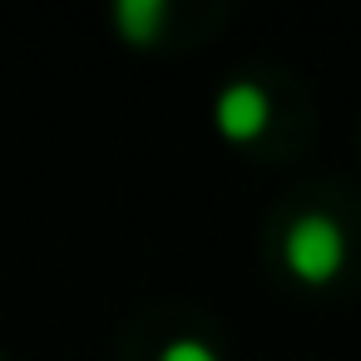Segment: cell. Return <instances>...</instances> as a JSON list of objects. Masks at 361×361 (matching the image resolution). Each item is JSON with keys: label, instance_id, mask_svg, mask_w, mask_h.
Instances as JSON below:
<instances>
[{"label": "cell", "instance_id": "3", "mask_svg": "<svg viewBox=\"0 0 361 361\" xmlns=\"http://www.w3.org/2000/svg\"><path fill=\"white\" fill-rule=\"evenodd\" d=\"M114 20H119V30H124L134 45H149L154 30L169 20V6H164V0H119V6H114Z\"/></svg>", "mask_w": 361, "mask_h": 361}, {"label": "cell", "instance_id": "4", "mask_svg": "<svg viewBox=\"0 0 361 361\" xmlns=\"http://www.w3.org/2000/svg\"><path fill=\"white\" fill-rule=\"evenodd\" d=\"M159 361H218V351H213L208 341H198V336H178V341L164 346Z\"/></svg>", "mask_w": 361, "mask_h": 361}, {"label": "cell", "instance_id": "1", "mask_svg": "<svg viewBox=\"0 0 361 361\" xmlns=\"http://www.w3.org/2000/svg\"><path fill=\"white\" fill-rule=\"evenodd\" d=\"M346 257V238L326 213H302L287 233V262L302 282H326Z\"/></svg>", "mask_w": 361, "mask_h": 361}, {"label": "cell", "instance_id": "2", "mask_svg": "<svg viewBox=\"0 0 361 361\" xmlns=\"http://www.w3.org/2000/svg\"><path fill=\"white\" fill-rule=\"evenodd\" d=\"M262 124H267V94L257 85L238 80L218 94V129L228 139H252V134H262Z\"/></svg>", "mask_w": 361, "mask_h": 361}]
</instances>
